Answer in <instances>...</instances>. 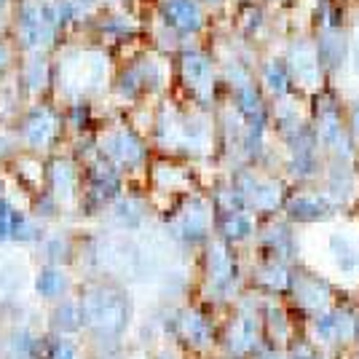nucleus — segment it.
<instances>
[{
    "instance_id": "7ed1b4c3",
    "label": "nucleus",
    "mask_w": 359,
    "mask_h": 359,
    "mask_svg": "<svg viewBox=\"0 0 359 359\" xmlns=\"http://www.w3.org/2000/svg\"><path fill=\"white\" fill-rule=\"evenodd\" d=\"M266 78H269V83L273 89H282V86H287V67L282 62H269Z\"/></svg>"
},
{
    "instance_id": "39448f33",
    "label": "nucleus",
    "mask_w": 359,
    "mask_h": 359,
    "mask_svg": "<svg viewBox=\"0 0 359 359\" xmlns=\"http://www.w3.org/2000/svg\"><path fill=\"white\" fill-rule=\"evenodd\" d=\"M0 3H3V0H0Z\"/></svg>"
},
{
    "instance_id": "20e7f679",
    "label": "nucleus",
    "mask_w": 359,
    "mask_h": 359,
    "mask_svg": "<svg viewBox=\"0 0 359 359\" xmlns=\"http://www.w3.org/2000/svg\"><path fill=\"white\" fill-rule=\"evenodd\" d=\"M6 60H8V48L0 46V65H6Z\"/></svg>"
},
{
    "instance_id": "f257e3e1",
    "label": "nucleus",
    "mask_w": 359,
    "mask_h": 359,
    "mask_svg": "<svg viewBox=\"0 0 359 359\" xmlns=\"http://www.w3.org/2000/svg\"><path fill=\"white\" fill-rule=\"evenodd\" d=\"M164 19L180 32H196L204 25V11L196 0H164Z\"/></svg>"
},
{
    "instance_id": "f03ea898",
    "label": "nucleus",
    "mask_w": 359,
    "mask_h": 359,
    "mask_svg": "<svg viewBox=\"0 0 359 359\" xmlns=\"http://www.w3.org/2000/svg\"><path fill=\"white\" fill-rule=\"evenodd\" d=\"M22 35L30 46L51 43L54 27L43 19V11L38 6H25V11H22Z\"/></svg>"
}]
</instances>
